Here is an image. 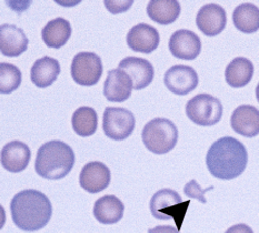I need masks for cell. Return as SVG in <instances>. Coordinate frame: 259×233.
Listing matches in <instances>:
<instances>
[{"instance_id":"obj_1","label":"cell","mask_w":259,"mask_h":233,"mask_svg":"<svg viewBox=\"0 0 259 233\" xmlns=\"http://www.w3.org/2000/svg\"><path fill=\"white\" fill-rule=\"evenodd\" d=\"M208 171L219 180H234L247 168L248 152L241 142L233 137L216 140L207 152Z\"/></svg>"},{"instance_id":"obj_2","label":"cell","mask_w":259,"mask_h":233,"mask_svg":"<svg viewBox=\"0 0 259 233\" xmlns=\"http://www.w3.org/2000/svg\"><path fill=\"white\" fill-rule=\"evenodd\" d=\"M10 212L17 228L26 232H35L48 224L53 214V207L46 195L29 189L18 192L13 198Z\"/></svg>"},{"instance_id":"obj_3","label":"cell","mask_w":259,"mask_h":233,"mask_svg":"<svg viewBox=\"0 0 259 233\" xmlns=\"http://www.w3.org/2000/svg\"><path fill=\"white\" fill-rule=\"evenodd\" d=\"M75 164V153L63 141L53 140L42 145L37 152L36 172L46 180H60L70 173Z\"/></svg>"},{"instance_id":"obj_4","label":"cell","mask_w":259,"mask_h":233,"mask_svg":"<svg viewBox=\"0 0 259 233\" xmlns=\"http://www.w3.org/2000/svg\"><path fill=\"white\" fill-rule=\"evenodd\" d=\"M142 139L145 147L155 155L171 151L178 141V130L175 123L165 118H156L143 129Z\"/></svg>"},{"instance_id":"obj_5","label":"cell","mask_w":259,"mask_h":233,"mask_svg":"<svg viewBox=\"0 0 259 233\" xmlns=\"http://www.w3.org/2000/svg\"><path fill=\"white\" fill-rule=\"evenodd\" d=\"M189 203V200L183 201L179 193L175 190L161 189L151 198L149 208L154 218L164 221L174 219L177 224V229H180Z\"/></svg>"},{"instance_id":"obj_6","label":"cell","mask_w":259,"mask_h":233,"mask_svg":"<svg viewBox=\"0 0 259 233\" xmlns=\"http://www.w3.org/2000/svg\"><path fill=\"white\" fill-rule=\"evenodd\" d=\"M186 115L197 126L211 127L221 121L223 105L216 97L200 94L188 100L186 105Z\"/></svg>"},{"instance_id":"obj_7","label":"cell","mask_w":259,"mask_h":233,"mask_svg":"<svg viewBox=\"0 0 259 233\" xmlns=\"http://www.w3.org/2000/svg\"><path fill=\"white\" fill-rule=\"evenodd\" d=\"M103 75V62L95 53L77 54L71 64L72 80L80 86L92 87L97 84Z\"/></svg>"},{"instance_id":"obj_8","label":"cell","mask_w":259,"mask_h":233,"mask_svg":"<svg viewBox=\"0 0 259 233\" xmlns=\"http://www.w3.org/2000/svg\"><path fill=\"white\" fill-rule=\"evenodd\" d=\"M135 117L125 108L107 107L103 117V130L111 140L122 141L132 135L135 129Z\"/></svg>"},{"instance_id":"obj_9","label":"cell","mask_w":259,"mask_h":233,"mask_svg":"<svg viewBox=\"0 0 259 233\" xmlns=\"http://www.w3.org/2000/svg\"><path fill=\"white\" fill-rule=\"evenodd\" d=\"M164 82L167 89L172 94L186 96L197 88L199 78L194 68L185 65H176L167 70Z\"/></svg>"},{"instance_id":"obj_10","label":"cell","mask_w":259,"mask_h":233,"mask_svg":"<svg viewBox=\"0 0 259 233\" xmlns=\"http://www.w3.org/2000/svg\"><path fill=\"white\" fill-rule=\"evenodd\" d=\"M196 24L204 35L215 37L222 33L226 27V11L217 4H207L202 6L197 14Z\"/></svg>"},{"instance_id":"obj_11","label":"cell","mask_w":259,"mask_h":233,"mask_svg":"<svg viewBox=\"0 0 259 233\" xmlns=\"http://www.w3.org/2000/svg\"><path fill=\"white\" fill-rule=\"evenodd\" d=\"M169 50L171 55L178 59L194 60L200 55V38L187 29L177 30L170 37Z\"/></svg>"},{"instance_id":"obj_12","label":"cell","mask_w":259,"mask_h":233,"mask_svg":"<svg viewBox=\"0 0 259 233\" xmlns=\"http://www.w3.org/2000/svg\"><path fill=\"white\" fill-rule=\"evenodd\" d=\"M119 69L131 77L133 89L147 88L154 80V67L148 60L138 57H127L119 62Z\"/></svg>"},{"instance_id":"obj_13","label":"cell","mask_w":259,"mask_h":233,"mask_svg":"<svg viewBox=\"0 0 259 233\" xmlns=\"http://www.w3.org/2000/svg\"><path fill=\"white\" fill-rule=\"evenodd\" d=\"M31 151L21 141H11L5 145L0 152V163L5 170L11 173L24 171L29 164Z\"/></svg>"},{"instance_id":"obj_14","label":"cell","mask_w":259,"mask_h":233,"mask_svg":"<svg viewBox=\"0 0 259 233\" xmlns=\"http://www.w3.org/2000/svg\"><path fill=\"white\" fill-rule=\"evenodd\" d=\"M160 36L158 30L147 24H138L129 30L127 44L136 53L150 54L159 46Z\"/></svg>"},{"instance_id":"obj_15","label":"cell","mask_w":259,"mask_h":233,"mask_svg":"<svg viewBox=\"0 0 259 233\" xmlns=\"http://www.w3.org/2000/svg\"><path fill=\"white\" fill-rule=\"evenodd\" d=\"M110 170L103 162H88L82 168L79 175V183L82 189L89 193H98L108 188L110 183Z\"/></svg>"},{"instance_id":"obj_16","label":"cell","mask_w":259,"mask_h":233,"mask_svg":"<svg viewBox=\"0 0 259 233\" xmlns=\"http://www.w3.org/2000/svg\"><path fill=\"white\" fill-rule=\"evenodd\" d=\"M230 126L236 133L243 137H256L259 134V110L250 105L239 106L230 118Z\"/></svg>"},{"instance_id":"obj_17","label":"cell","mask_w":259,"mask_h":233,"mask_svg":"<svg viewBox=\"0 0 259 233\" xmlns=\"http://www.w3.org/2000/svg\"><path fill=\"white\" fill-rule=\"evenodd\" d=\"M29 44L22 29L15 25L0 26V53L6 57H18L25 53Z\"/></svg>"},{"instance_id":"obj_18","label":"cell","mask_w":259,"mask_h":233,"mask_svg":"<svg viewBox=\"0 0 259 233\" xmlns=\"http://www.w3.org/2000/svg\"><path fill=\"white\" fill-rule=\"evenodd\" d=\"M132 79L125 71L112 69L108 72L104 83V96L107 100L122 102L129 99L132 95Z\"/></svg>"},{"instance_id":"obj_19","label":"cell","mask_w":259,"mask_h":233,"mask_svg":"<svg viewBox=\"0 0 259 233\" xmlns=\"http://www.w3.org/2000/svg\"><path fill=\"white\" fill-rule=\"evenodd\" d=\"M125 206L119 198L107 195L99 198L94 204V217L101 224H116L123 217Z\"/></svg>"},{"instance_id":"obj_20","label":"cell","mask_w":259,"mask_h":233,"mask_svg":"<svg viewBox=\"0 0 259 233\" xmlns=\"http://www.w3.org/2000/svg\"><path fill=\"white\" fill-rule=\"evenodd\" d=\"M60 73V65L58 60L50 57L38 59L30 70L31 81L38 88H47L57 80Z\"/></svg>"},{"instance_id":"obj_21","label":"cell","mask_w":259,"mask_h":233,"mask_svg":"<svg viewBox=\"0 0 259 233\" xmlns=\"http://www.w3.org/2000/svg\"><path fill=\"white\" fill-rule=\"evenodd\" d=\"M252 76H254V65L249 59L244 57H237L230 61L225 70L226 82L233 88L246 87L251 81Z\"/></svg>"},{"instance_id":"obj_22","label":"cell","mask_w":259,"mask_h":233,"mask_svg":"<svg viewBox=\"0 0 259 233\" xmlns=\"http://www.w3.org/2000/svg\"><path fill=\"white\" fill-rule=\"evenodd\" d=\"M71 36V26L68 20L56 18L50 20L41 31L42 40L49 48L59 49L68 42Z\"/></svg>"},{"instance_id":"obj_23","label":"cell","mask_w":259,"mask_h":233,"mask_svg":"<svg viewBox=\"0 0 259 233\" xmlns=\"http://www.w3.org/2000/svg\"><path fill=\"white\" fill-rule=\"evenodd\" d=\"M149 18L159 25H170L180 15V4L176 0H151L147 6Z\"/></svg>"},{"instance_id":"obj_24","label":"cell","mask_w":259,"mask_h":233,"mask_svg":"<svg viewBox=\"0 0 259 233\" xmlns=\"http://www.w3.org/2000/svg\"><path fill=\"white\" fill-rule=\"evenodd\" d=\"M236 29L244 33H254L259 30V8L250 3L241 4L233 13Z\"/></svg>"},{"instance_id":"obj_25","label":"cell","mask_w":259,"mask_h":233,"mask_svg":"<svg viewBox=\"0 0 259 233\" xmlns=\"http://www.w3.org/2000/svg\"><path fill=\"white\" fill-rule=\"evenodd\" d=\"M71 124L74 131L80 137H90L97 131L98 116L95 109L90 107H80L77 109L71 118Z\"/></svg>"},{"instance_id":"obj_26","label":"cell","mask_w":259,"mask_h":233,"mask_svg":"<svg viewBox=\"0 0 259 233\" xmlns=\"http://www.w3.org/2000/svg\"><path fill=\"white\" fill-rule=\"evenodd\" d=\"M21 83V71L18 67L0 62V94L8 95L19 88Z\"/></svg>"},{"instance_id":"obj_27","label":"cell","mask_w":259,"mask_h":233,"mask_svg":"<svg viewBox=\"0 0 259 233\" xmlns=\"http://www.w3.org/2000/svg\"><path fill=\"white\" fill-rule=\"evenodd\" d=\"M211 189H213V187H210L209 189H207V190H201L200 185L197 184L196 181L193 180L191 182L185 185L184 192L187 197L195 198V199H197V200H200L202 203H206V199H204V193L208 190H211Z\"/></svg>"},{"instance_id":"obj_28","label":"cell","mask_w":259,"mask_h":233,"mask_svg":"<svg viewBox=\"0 0 259 233\" xmlns=\"http://www.w3.org/2000/svg\"><path fill=\"white\" fill-rule=\"evenodd\" d=\"M133 2L129 0V2H105L106 8L108 9L111 14H119V13H125L126 10L131 8Z\"/></svg>"},{"instance_id":"obj_29","label":"cell","mask_w":259,"mask_h":233,"mask_svg":"<svg viewBox=\"0 0 259 233\" xmlns=\"http://www.w3.org/2000/svg\"><path fill=\"white\" fill-rule=\"evenodd\" d=\"M225 233H254V231H252V229L249 225L240 223V224L230 226V228Z\"/></svg>"},{"instance_id":"obj_30","label":"cell","mask_w":259,"mask_h":233,"mask_svg":"<svg viewBox=\"0 0 259 233\" xmlns=\"http://www.w3.org/2000/svg\"><path fill=\"white\" fill-rule=\"evenodd\" d=\"M148 233H179V231L171 225H158L156 228L149 229Z\"/></svg>"},{"instance_id":"obj_31","label":"cell","mask_w":259,"mask_h":233,"mask_svg":"<svg viewBox=\"0 0 259 233\" xmlns=\"http://www.w3.org/2000/svg\"><path fill=\"white\" fill-rule=\"evenodd\" d=\"M5 223H6V212L2 204H0V230L4 228Z\"/></svg>"},{"instance_id":"obj_32","label":"cell","mask_w":259,"mask_h":233,"mask_svg":"<svg viewBox=\"0 0 259 233\" xmlns=\"http://www.w3.org/2000/svg\"><path fill=\"white\" fill-rule=\"evenodd\" d=\"M256 97H257V100L259 102V83H258V86L256 88Z\"/></svg>"}]
</instances>
